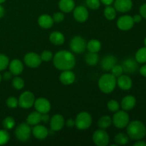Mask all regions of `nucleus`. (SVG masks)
<instances>
[{"label": "nucleus", "mask_w": 146, "mask_h": 146, "mask_svg": "<svg viewBox=\"0 0 146 146\" xmlns=\"http://www.w3.org/2000/svg\"><path fill=\"white\" fill-rule=\"evenodd\" d=\"M50 127L51 130L54 132L59 131L64 128L65 125V120L61 114H55L50 118Z\"/></svg>", "instance_id": "obj_14"}, {"label": "nucleus", "mask_w": 146, "mask_h": 146, "mask_svg": "<svg viewBox=\"0 0 146 146\" xmlns=\"http://www.w3.org/2000/svg\"><path fill=\"white\" fill-rule=\"evenodd\" d=\"M76 80V75L71 70L62 71L59 75V81L62 84L66 86L71 85Z\"/></svg>", "instance_id": "obj_18"}, {"label": "nucleus", "mask_w": 146, "mask_h": 146, "mask_svg": "<svg viewBox=\"0 0 146 146\" xmlns=\"http://www.w3.org/2000/svg\"><path fill=\"white\" fill-rule=\"evenodd\" d=\"M24 64L31 68H36L41 65V58L40 55L35 52H29L24 57Z\"/></svg>", "instance_id": "obj_10"}, {"label": "nucleus", "mask_w": 146, "mask_h": 146, "mask_svg": "<svg viewBox=\"0 0 146 146\" xmlns=\"http://www.w3.org/2000/svg\"><path fill=\"white\" fill-rule=\"evenodd\" d=\"M11 84H12L13 87L17 90H21L25 86L24 80L18 76H15V77L13 78Z\"/></svg>", "instance_id": "obj_34"}, {"label": "nucleus", "mask_w": 146, "mask_h": 146, "mask_svg": "<svg viewBox=\"0 0 146 146\" xmlns=\"http://www.w3.org/2000/svg\"><path fill=\"white\" fill-rule=\"evenodd\" d=\"M136 105V98L133 96H126L121 100V106L125 111H131Z\"/></svg>", "instance_id": "obj_21"}, {"label": "nucleus", "mask_w": 146, "mask_h": 146, "mask_svg": "<svg viewBox=\"0 0 146 146\" xmlns=\"http://www.w3.org/2000/svg\"><path fill=\"white\" fill-rule=\"evenodd\" d=\"M139 72L141 76H143V77H146V64L142 66L140 68Z\"/></svg>", "instance_id": "obj_48"}, {"label": "nucleus", "mask_w": 146, "mask_h": 146, "mask_svg": "<svg viewBox=\"0 0 146 146\" xmlns=\"http://www.w3.org/2000/svg\"><path fill=\"white\" fill-rule=\"evenodd\" d=\"M98 86L104 94H111L117 86V78L111 73L103 74L98 79Z\"/></svg>", "instance_id": "obj_3"}, {"label": "nucleus", "mask_w": 146, "mask_h": 146, "mask_svg": "<svg viewBox=\"0 0 146 146\" xmlns=\"http://www.w3.org/2000/svg\"><path fill=\"white\" fill-rule=\"evenodd\" d=\"M38 24L42 29H48L51 28L54 24L52 17L46 14H41L38 19Z\"/></svg>", "instance_id": "obj_23"}, {"label": "nucleus", "mask_w": 146, "mask_h": 146, "mask_svg": "<svg viewBox=\"0 0 146 146\" xmlns=\"http://www.w3.org/2000/svg\"><path fill=\"white\" fill-rule=\"evenodd\" d=\"M139 11L141 17H142L143 18L146 19V3H144L143 4H142V5L141 6Z\"/></svg>", "instance_id": "obj_43"}, {"label": "nucleus", "mask_w": 146, "mask_h": 146, "mask_svg": "<svg viewBox=\"0 0 146 146\" xmlns=\"http://www.w3.org/2000/svg\"><path fill=\"white\" fill-rule=\"evenodd\" d=\"M87 42L83 37L76 36L70 41V48L75 54H82L86 49Z\"/></svg>", "instance_id": "obj_9"}, {"label": "nucleus", "mask_w": 146, "mask_h": 146, "mask_svg": "<svg viewBox=\"0 0 146 146\" xmlns=\"http://www.w3.org/2000/svg\"><path fill=\"white\" fill-rule=\"evenodd\" d=\"M6 104L9 108H16L19 106V101L16 97H9L6 101Z\"/></svg>", "instance_id": "obj_39"}, {"label": "nucleus", "mask_w": 146, "mask_h": 146, "mask_svg": "<svg viewBox=\"0 0 146 146\" xmlns=\"http://www.w3.org/2000/svg\"><path fill=\"white\" fill-rule=\"evenodd\" d=\"M134 146H146V142L142 141V140H138L135 143L133 144Z\"/></svg>", "instance_id": "obj_49"}, {"label": "nucleus", "mask_w": 146, "mask_h": 146, "mask_svg": "<svg viewBox=\"0 0 146 146\" xmlns=\"http://www.w3.org/2000/svg\"><path fill=\"white\" fill-rule=\"evenodd\" d=\"M52 60L55 68L61 71L73 69L76 62L75 56L67 50H61L56 53Z\"/></svg>", "instance_id": "obj_1"}, {"label": "nucleus", "mask_w": 146, "mask_h": 146, "mask_svg": "<svg viewBox=\"0 0 146 146\" xmlns=\"http://www.w3.org/2000/svg\"><path fill=\"white\" fill-rule=\"evenodd\" d=\"M104 17L107 20L112 21V20L115 19V17H116L117 11L113 7H112L111 5H108L106 6V8L104 9Z\"/></svg>", "instance_id": "obj_30"}, {"label": "nucleus", "mask_w": 146, "mask_h": 146, "mask_svg": "<svg viewBox=\"0 0 146 146\" xmlns=\"http://www.w3.org/2000/svg\"><path fill=\"white\" fill-rule=\"evenodd\" d=\"M117 86L123 91H128L133 86V81L128 75L122 74L117 78Z\"/></svg>", "instance_id": "obj_19"}, {"label": "nucleus", "mask_w": 146, "mask_h": 146, "mask_svg": "<svg viewBox=\"0 0 146 146\" xmlns=\"http://www.w3.org/2000/svg\"><path fill=\"white\" fill-rule=\"evenodd\" d=\"M93 142L97 146H107L109 144L110 137L108 133L104 129L99 128L94 131L92 136Z\"/></svg>", "instance_id": "obj_7"}, {"label": "nucleus", "mask_w": 146, "mask_h": 146, "mask_svg": "<svg viewBox=\"0 0 146 146\" xmlns=\"http://www.w3.org/2000/svg\"><path fill=\"white\" fill-rule=\"evenodd\" d=\"M73 15L76 21L79 23H84L88 20L89 13L84 6H78L73 10Z\"/></svg>", "instance_id": "obj_13"}, {"label": "nucleus", "mask_w": 146, "mask_h": 146, "mask_svg": "<svg viewBox=\"0 0 146 146\" xmlns=\"http://www.w3.org/2000/svg\"><path fill=\"white\" fill-rule=\"evenodd\" d=\"M113 123L112 118L109 115H103L98 121V126L101 129L106 130L109 128Z\"/></svg>", "instance_id": "obj_28"}, {"label": "nucleus", "mask_w": 146, "mask_h": 146, "mask_svg": "<svg viewBox=\"0 0 146 146\" xmlns=\"http://www.w3.org/2000/svg\"><path fill=\"white\" fill-rule=\"evenodd\" d=\"M66 125L68 127V128H72L75 125V120H74L73 118H68L66 121L65 122Z\"/></svg>", "instance_id": "obj_46"}, {"label": "nucleus", "mask_w": 146, "mask_h": 146, "mask_svg": "<svg viewBox=\"0 0 146 146\" xmlns=\"http://www.w3.org/2000/svg\"><path fill=\"white\" fill-rule=\"evenodd\" d=\"M144 44H145V46H146V37L145 38V39H144Z\"/></svg>", "instance_id": "obj_54"}, {"label": "nucleus", "mask_w": 146, "mask_h": 146, "mask_svg": "<svg viewBox=\"0 0 146 146\" xmlns=\"http://www.w3.org/2000/svg\"><path fill=\"white\" fill-rule=\"evenodd\" d=\"M9 68L13 76H19L24 71V64L21 62V60L18 58H14L9 61Z\"/></svg>", "instance_id": "obj_20"}, {"label": "nucleus", "mask_w": 146, "mask_h": 146, "mask_svg": "<svg viewBox=\"0 0 146 146\" xmlns=\"http://www.w3.org/2000/svg\"><path fill=\"white\" fill-rule=\"evenodd\" d=\"M41 122V113L35 111L31 112L27 118V123L30 125H36Z\"/></svg>", "instance_id": "obj_26"}, {"label": "nucleus", "mask_w": 146, "mask_h": 146, "mask_svg": "<svg viewBox=\"0 0 146 146\" xmlns=\"http://www.w3.org/2000/svg\"><path fill=\"white\" fill-rule=\"evenodd\" d=\"M116 62L117 59L113 55L106 56L101 61V66L104 71H109L116 64Z\"/></svg>", "instance_id": "obj_22"}, {"label": "nucleus", "mask_w": 146, "mask_h": 146, "mask_svg": "<svg viewBox=\"0 0 146 146\" xmlns=\"http://www.w3.org/2000/svg\"><path fill=\"white\" fill-rule=\"evenodd\" d=\"M4 14H5V9H4V7L0 4V19L4 17Z\"/></svg>", "instance_id": "obj_51"}, {"label": "nucleus", "mask_w": 146, "mask_h": 146, "mask_svg": "<svg viewBox=\"0 0 146 146\" xmlns=\"http://www.w3.org/2000/svg\"><path fill=\"white\" fill-rule=\"evenodd\" d=\"M107 108L111 112L115 113L118 111L120 108V104L116 100L111 99L107 104Z\"/></svg>", "instance_id": "obj_36"}, {"label": "nucleus", "mask_w": 146, "mask_h": 146, "mask_svg": "<svg viewBox=\"0 0 146 146\" xmlns=\"http://www.w3.org/2000/svg\"><path fill=\"white\" fill-rule=\"evenodd\" d=\"M126 132L131 139L134 141L142 140L146 135V127L143 123L135 120L129 122L126 126Z\"/></svg>", "instance_id": "obj_2"}, {"label": "nucleus", "mask_w": 146, "mask_h": 146, "mask_svg": "<svg viewBox=\"0 0 146 146\" xmlns=\"http://www.w3.org/2000/svg\"><path fill=\"white\" fill-rule=\"evenodd\" d=\"M49 41L54 45L61 46L65 42V36L60 31H53L49 35Z\"/></svg>", "instance_id": "obj_24"}, {"label": "nucleus", "mask_w": 146, "mask_h": 146, "mask_svg": "<svg viewBox=\"0 0 146 146\" xmlns=\"http://www.w3.org/2000/svg\"><path fill=\"white\" fill-rule=\"evenodd\" d=\"M10 140V135L7 130H0V145H6Z\"/></svg>", "instance_id": "obj_35"}, {"label": "nucleus", "mask_w": 146, "mask_h": 146, "mask_svg": "<svg viewBox=\"0 0 146 146\" xmlns=\"http://www.w3.org/2000/svg\"><path fill=\"white\" fill-rule=\"evenodd\" d=\"M101 2L103 4L106 6H108V5H111V4L113 3L114 0H100Z\"/></svg>", "instance_id": "obj_50"}, {"label": "nucleus", "mask_w": 146, "mask_h": 146, "mask_svg": "<svg viewBox=\"0 0 146 146\" xmlns=\"http://www.w3.org/2000/svg\"><path fill=\"white\" fill-rule=\"evenodd\" d=\"M143 17H141V14H135L133 17V19L134 22L135 23H140L142 21Z\"/></svg>", "instance_id": "obj_47"}, {"label": "nucleus", "mask_w": 146, "mask_h": 146, "mask_svg": "<svg viewBox=\"0 0 146 146\" xmlns=\"http://www.w3.org/2000/svg\"><path fill=\"white\" fill-rule=\"evenodd\" d=\"M86 4L91 9L96 10L100 8L101 2L100 0H86Z\"/></svg>", "instance_id": "obj_38"}, {"label": "nucleus", "mask_w": 146, "mask_h": 146, "mask_svg": "<svg viewBox=\"0 0 146 146\" xmlns=\"http://www.w3.org/2000/svg\"><path fill=\"white\" fill-rule=\"evenodd\" d=\"M113 4L115 10L121 13L128 12L133 7L132 0H114Z\"/></svg>", "instance_id": "obj_15"}, {"label": "nucleus", "mask_w": 146, "mask_h": 146, "mask_svg": "<svg viewBox=\"0 0 146 146\" xmlns=\"http://www.w3.org/2000/svg\"><path fill=\"white\" fill-rule=\"evenodd\" d=\"M50 121L49 115L48 113H44L41 114V122L44 123H48Z\"/></svg>", "instance_id": "obj_44"}, {"label": "nucleus", "mask_w": 146, "mask_h": 146, "mask_svg": "<svg viewBox=\"0 0 146 146\" xmlns=\"http://www.w3.org/2000/svg\"><path fill=\"white\" fill-rule=\"evenodd\" d=\"M114 142L117 145H125L129 142V137L123 133H118L114 137Z\"/></svg>", "instance_id": "obj_29"}, {"label": "nucleus", "mask_w": 146, "mask_h": 146, "mask_svg": "<svg viewBox=\"0 0 146 146\" xmlns=\"http://www.w3.org/2000/svg\"><path fill=\"white\" fill-rule=\"evenodd\" d=\"M138 63L136 60L133 58H128L123 61L122 66L123 68L124 73H126L128 74H133L134 72L137 71L138 68Z\"/></svg>", "instance_id": "obj_16"}, {"label": "nucleus", "mask_w": 146, "mask_h": 146, "mask_svg": "<svg viewBox=\"0 0 146 146\" xmlns=\"http://www.w3.org/2000/svg\"><path fill=\"white\" fill-rule=\"evenodd\" d=\"M135 59L139 64H145L146 63V46L139 48L135 53Z\"/></svg>", "instance_id": "obj_32"}, {"label": "nucleus", "mask_w": 146, "mask_h": 146, "mask_svg": "<svg viewBox=\"0 0 146 146\" xmlns=\"http://www.w3.org/2000/svg\"><path fill=\"white\" fill-rule=\"evenodd\" d=\"M113 124L115 128L118 129H123L124 128H126L128 124L130 122V116L128 113L124 110L119 111L114 113V115L113 116Z\"/></svg>", "instance_id": "obj_5"}, {"label": "nucleus", "mask_w": 146, "mask_h": 146, "mask_svg": "<svg viewBox=\"0 0 146 146\" xmlns=\"http://www.w3.org/2000/svg\"><path fill=\"white\" fill-rule=\"evenodd\" d=\"M134 24L135 22L133 19V17L130 15L121 16L116 21L117 27L121 31H128L134 27Z\"/></svg>", "instance_id": "obj_11"}, {"label": "nucleus", "mask_w": 146, "mask_h": 146, "mask_svg": "<svg viewBox=\"0 0 146 146\" xmlns=\"http://www.w3.org/2000/svg\"><path fill=\"white\" fill-rule=\"evenodd\" d=\"M12 76H13V74H11L10 71H7V72H5L4 74H3L2 78H4L5 81H9V80L11 79V78H12Z\"/></svg>", "instance_id": "obj_45"}, {"label": "nucleus", "mask_w": 146, "mask_h": 146, "mask_svg": "<svg viewBox=\"0 0 146 146\" xmlns=\"http://www.w3.org/2000/svg\"><path fill=\"white\" fill-rule=\"evenodd\" d=\"M85 61L88 65L94 66L98 64V61H99V56H98L97 53H93L88 51V53L86 54L85 56Z\"/></svg>", "instance_id": "obj_31"}, {"label": "nucleus", "mask_w": 146, "mask_h": 146, "mask_svg": "<svg viewBox=\"0 0 146 146\" xmlns=\"http://www.w3.org/2000/svg\"><path fill=\"white\" fill-rule=\"evenodd\" d=\"M145 127H146V126H145Z\"/></svg>", "instance_id": "obj_55"}, {"label": "nucleus", "mask_w": 146, "mask_h": 146, "mask_svg": "<svg viewBox=\"0 0 146 146\" xmlns=\"http://www.w3.org/2000/svg\"><path fill=\"white\" fill-rule=\"evenodd\" d=\"M34 106L36 111L39 112L40 113H48L51 108V105L50 101L45 98H38L35 99Z\"/></svg>", "instance_id": "obj_12"}, {"label": "nucleus", "mask_w": 146, "mask_h": 146, "mask_svg": "<svg viewBox=\"0 0 146 146\" xmlns=\"http://www.w3.org/2000/svg\"><path fill=\"white\" fill-rule=\"evenodd\" d=\"M111 74L114 76L115 77L118 78L120 76H121L122 74H123V68L122 66L119 65V64H115L111 70Z\"/></svg>", "instance_id": "obj_40"}, {"label": "nucleus", "mask_w": 146, "mask_h": 146, "mask_svg": "<svg viewBox=\"0 0 146 146\" xmlns=\"http://www.w3.org/2000/svg\"><path fill=\"white\" fill-rule=\"evenodd\" d=\"M16 125L15 119L12 116H7L2 121V126L4 129L9 131V130L13 129Z\"/></svg>", "instance_id": "obj_33"}, {"label": "nucleus", "mask_w": 146, "mask_h": 146, "mask_svg": "<svg viewBox=\"0 0 146 146\" xmlns=\"http://www.w3.org/2000/svg\"><path fill=\"white\" fill-rule=\"evenodd\" d=\"M33 135L38 140H44L49 135V131L44 125L37 124L31 129Z\"/></svg>", "instance_id": "obj_17"}, {"label": "nucleus", "mask_w": 146, "mask_h": 146, "mask_svg": "<svg viewBox=\"0 0 146 146\" xmlns=\"http://www.w3.org/2000/svg\"><path fill=\"white\" fill-rule=\"evenodd\" d=\"M19 101V106L24 109H29L34 106L35 97L31 91H26L20 95Z\"/></svg>", "instance_id": "obj_8"}, {"label": "nucleus", "mask_w": 146, "mask_h": 146, "mask_svg": "<svg viewBox=\"0 0 146 146\" xmlns=\"http://www.w3.org/2000/svg\"><path fill=\"white\" fill-rule=\"evenodd\" d=\"M58 8L62 12L70 13L75 8V2L74 0H59Z\"/></svg>", "instance_id": "obj_25"}, {"label": "nucleus", "mask_w": 146, "mask_h": 146, "mask_svg": "<svg viewBox=\"0 0 146 146\" xmlns=\"http://www.w3.org/2000/svg\"><path fill=\"white\" fill-rule=\"evenodd\" d=\"M86 48L89 52L98 53L101 49V43L98 39H91L86 44Z\"/></svg>", "instance_id": "obj_27"}, {"label": "nucleus", "mask_w": 146, "mask_h": 146, "mask_svg": "<svg viewBox=\"0 0 146 146\" xmlns=\"http://www.w3.org/2000/svg\"><path fill=\"white\" fill-rule=\"evenodd\" d=\"M40 57L41 58V61H44V62H48V61H51L53 59V57H54V54H52V52L48 50H45V51H43L42 53L40 55Z\"/></svg>", "instance_id": "obj_41"}, {"label": "nucleus", "mask_w": 146, "mask_h": 146, "mask_svg": "<svg viewBox=\"0 0 146 146\" xmlns=\"http://www.w3.org/2000/svg\"><path fill=\"white\" fill-rule=\"evenodd\" d=\"M5 1L6 0H0V4H2V3H4Z\"/></svg>", "instance_id": "obj_52"}, {"label": "nucleus", "mask_w": 146, "mask_h": 146, "mask_svg": "<svg viewBox=\"0 0 146 146\" xmlns=\"http://www.w3.org/2000/svg\"><path fill=\"white\" fill-rule=\"evenodd\" d=\"M9 59L8 56L5 54H0V71H2L5 70L9 66Z\"/></svg>", "instance_id": "obj_37"}, {"label": "nucleus", "mask_w": 146, "mask_h": 146, "mask_svg": "<svg viewBox=\"0 0 146 146\" xmlns=\"http://www.w3.org/2000/svg\"><path fill=\"white\" fill-rule=\"evenodd\" d=\"M31 125H29L27 122L20 123L17 126L15 129V136L17 140L21 142H27L31 137Z\"/></svg>", "instance_id": "obj_6"}, {"label": "nucleus", "mask_w": 146, "mask_h": 146, "mask_svg": "<svg viewBox=\"0 0 146 146\" xmlns=\"http://www.w3.org/2000/svg\"><path fill=\"white\" fill-rule=\"evenodd\" d=\"M92 124V117L89 113L82 111L76 115L75 119V125L80 131L87 130Z\"/></svg>", "instance_id": "obj_4"}, {"label": "nucleus", "mask_w": 146, "mask_h": 146, "mask_svg": "<svg viewBox=\"0 0 146 146\" xmlns=\"http://www.w3.org/2000/svg\"><path fill=\"white\" fill-rule=\"evenodd\" d=\"M53 19H54V21L56 23H61L65 19V15H64V12L62 11H58V12H56L53 14L52 17Z\"/></svg>", "instance_id": "obj_42"}, {"label": "nucleus", "mask_w": 146, "mask_h": 146, "mask_svg": "<svg viewBox=\"0 0 146 146\" xmlns=\"http://www.w3.org/2000/svg\"><path fill=\"white\" fill-rule=\"evenodd\" d=\"M1 80H2V76H1V74H0V83L1 82Z\"/></svg>", "instance_id": "obj_53"}]
</instances>
